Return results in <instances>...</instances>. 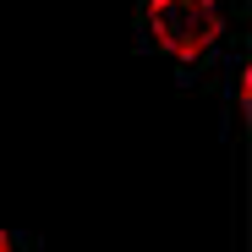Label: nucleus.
<instances>
[{
	"label": "nucleus",
	"mask_w": 252,
	"mask_h": 252,
	"mask_svg": "<svg viewBox=\"0 0 252 252\" xmlns=\"http://www.w3.org/2000/svg\"><path fill=\"white\" fill-rule=\"evenodd\" d=\"M0 252H11V236H6V230H0Z\"/></svg>",
	"instance_id": "f03ea898"
},
{
	"label": "nucleus",
	"mask_w": 252,
	"mask_h": 252,
	"mask_svg": "<svg viewBox=\"0 0 252 252\" xmlns=\"http://www.w3.org/2000/svg\"><path fill=\"white\" fill-rule=\"evenodd\" d=\"M148 33L164 55L192 61L220 38V0H148Z\"/></svg>",
	"instance_id": "f257e3e1"
}]
</instances>
